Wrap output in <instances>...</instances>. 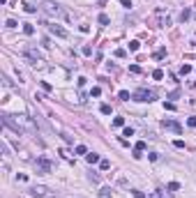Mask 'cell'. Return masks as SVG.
Segmentation results:
<instances>
[{
	"label": "cell",
	"instance_id": "1",
	"mask_svg": "<svg viewBox=\"0 0 196 198\" xmlns=\"http://www.w3.org/2000/svg\"><path fill=\"white\" fill-rule=\"evenodd\" d=\"M2 125L9 127V129L16 131V134H23V131H37L32 118H28V115H9V113H5V115H2Z\"/></svg>",
	"mask_w": 196,
	"mask_h": 198
},
{
	"label": "cell",
	"instance_id": "2",
	"mask_svg": "<svg viewBox=\"0 0 196 198\" xmlns=\"http://www.w3.org/2000/svg\"><path fill=\"white\" fill-rule=\"evenodd\" d=\"M132 99H134V101H148V104H150V101H155V99H157V94L152 92V90H148V88H139L134 94H132Z\"/></svg>",
	"mask_w": 196,
	"mask_h": 198
},
{
	"label": "cell",
	"instance_id": "3",
	"mask_svg": "<svg viewBox=\"0 0 196 198\" xmlns=\"http://www.w3.org/2000/svg\"><path fill=\"white\" fill-rule=\"evenodd\" d=\"M46 28H49V32H53V35H56V37H60V39H67V37H69V32L65 30V28L56 26V23H46Z\"/></svg>",
	"mask_w": 196,
	"mask_h": 198
},
{
	"label": "cell",
	"instance_id": "4",
	"mask_svg": "<svg viewBox=\"0 0 196 198\" xmlns=\"http://www.w3.org/2000/svg\"><path fill=\"white\" fill-rule=\"evenodd\" d=\"M35 168H37V173L46 175V173H51V161H49V159H37V161H35Z\"/></svg>",
	"mask_w": 196,
	"mask_h": 198
},
{
	"label": "cell",
	"instance_id": "5",
	"mask_svg": "<svg viewBox=\"0 0 196 198\" xmlns=\"http://www.w3.org/2000/svg\"><path fill=\"white\" fill-rule=\"evenodd\" d=\"M162 127L169 129V131H173V134H182V125H180V122H176V120H164V122H162Z\"/></svg>",
	"mask_w": 196,
	"mask_h": 198
},
{
	"label": "cell",
	"instance_id": "6",
	"mask_svg": "<svg viewBox=\"0 0 196 198\" xmlns=\"http://www.w3.org/2000/svg\"><path fill=\"white\" fill-rule=\"evenodd\" d=\"M30 193H32L35 198H58V196H51L46 187H32V189H30Z\"/></svg>",
	"mask_w": 196,
	"mask_h": 198
},
{
	"label": "cell",
	"instance_id": "7",
	"mask_svg": "<svg viewBox=\"0 0 196 198\" xmlns=\"http://www.w3.org/2000/svg\"><path fill=\"white\" fill-rule=\"evenodd\" d=\"M44 12H46L49 16H58L60 14V7H58L56 2H51V0H44Z\"/></svg>",
	"mask_w": 196,
	"mask_h": 198
},
{
	"label": "cell",
	"instance_id": "8",
	"mask_svg": "<svg viewBox=\"0 0 196 198\" xmlns=\"http://www.w3.org/2000/svg\"><path fill=\"white\" fill-rule=\"evenodd\" d=\"M23 53H26V58H30L32 62H39V60H42V53L37 51V48H32V46H26Z\"/></svg>",
	"mask_w": 196,
	"mask_h": 198
},
{
	"label": "cell",
	"instance_id": "9",
	"mask_svg": "<svg viewBox=\"0 0 196 198\" xmlns=\"http://www.w3.org/2000/svg\"><path fill=\"white\" fill-rule=\"evenodd\" d=\"M155 16H157V19H159V23H157V28H164V26H171V19H169V16L164 14V9H157V12H155Z\"/></svg>",
	"mask_w": 196,
	"mask_h": 198
},
{
	"label": "cell",
	"instance_id": "10",
	"mask_svg": "<svg viewBox=\"0 0 196 198\" xmlns=\"http://www.w3.org/2000/svg\"><path fill=\"white\" fill-rule=\"evenodd\" d=\"M85 159H88V164H90V166H93V164H99V161H102L97 152H88V154H85Z\"/></svg>",
	"mask_w": 196,
	"mask_h": 198
},
{
	"label": "cell",
	"instance_id": "11",
	"mask_svg": "<svg viewBox=\"0 0 196 198\" xmlns=\"http://www.w3.org/2000/svg\"><path fill=\"white\" fill-rule=\"evenodd\" d=\"M113 193H111V187H102L99 189V198H111Z\"/></svg>",
	"mask_w": 196,
	"mask_h": 198
},
{
	"label": "cell",
	"instance_id": "12",
	"mask_svg": "<svg viewBox=\"0 0 196 198\" xmlns=\"http://www.w3.org/2000/svg\"><path fill=\"white\" fill-rule=\"evenodd\" d=\"M23 32L26 35H35V26L32 23H23Z\"/></svg>",
	"mask_w": 196,
	"mask_h": 198
},
{
	"label": "cell",
	"instance_id": "13",
	"mask_svg": "<svg viewBox=\"0 0 196 198\" xmlns=\"http://www.w3.org/2000/svg\"><path fill=\"white\" fill-rule=\"evenodd\" d=\"M189 16H191V9H187V7H185V9H182V12H180V21H182V23H185V21H187V19H189Z\"/></svg>",
	"mask_w": 196,
	"mask_h": 198
},
{
	"label": "cell",
	"instance_id": "14",
	"mask_svg": "<svg viewBox=\"0 0 196 198\" xmlns=\"http://www.w3.org/2000/svg\"><path fill=\"white\" fill-rule=\"evenodd\" d=\"M118 97L122 99V101H129V99H132V94H129L127 90H120V92H118Z\"/></svg>",
	"mask_w": 196,
	"mask_h": 198
},
{
	"label": "cell",
	"instance_id": "15",
	"mask_svg": "<svg viewBox=\"0 0 196 198\" xmlns=\"http://www.w3.org/2000/svg\"><path fill=\"white\" fill-rule=\"evenodd\" d=\"M164 55H166V48H164V46H162V48H157V51H155V60H162Z\"/></svg>",
	"mask_w": 196,
	"mask_h": 198
},
{
	"label": "cell",
	"instance_id": "16",
	"mask_svg": "<svg viewBox=\"0 0 196 198\" xmlns=\"http://www.w3.org/2000/svg\"><path fill=\"white\" fill-rule=\"evenodd\" d=\"M97 21L102 23V26H108V23H111V21H108V16H106V14H99V16H97Z\"/></svg>",
	"mask_w": 196,
	"mask_h": 198
},
{
	"label": "cell",
	"instance_id": "17",
	"mask_svg": "<svg viewBox=\"0 0 196 198\" xmlns=\"http://www.w3.org/2000/svg\"><path fill=\"white\" fill-rule=\"evenodd\" d=\"M152 78H155V81H162V78H164V72H162V69H155V72H152Z\"/></svg>",
	"mask_w": 196,
	"mask_h": 198
},
{
	"label": "cell",
	"instance_id": "18",
	"mask_svg": "<svg viewBox=\"0 0 196 198\" xmlns=\"http://www.w3.org/2000/svg\"><path fill=\"white\" fill-rule=\"evenodd\" d=\"M99 168H102V171H108V168H111V161H106V159H102V161H99Z\"/></svg>",
	"mask_w": 196,
	"mask_h": 198
},
{
	"label": "cell",
	"instance_id": "19",
	"mask_svg": "<svg viewBox=\"0 0 196 198\" xmlns=\"http://www.w3.org/2000/svg\"><path fill=\"white\" fill-rule=\"evenodd\" d=\"M189 72H191V65H182V67H180V74H182V76H187Z\"/></svg>",
	"mask_w": 196,
	"mask_h": 198
},
{
	"label": "cell",
	"instance_id": "20",
	"mask_svg": "<svg viewBox=\"0 0 196 198\" xmlns=\"http://www.w3.org/2000/svg\"><path fill=\"white\" fill-rule=\"evenodd\" d=\"M76 154H88V147L85 145H76Z\"/></svg>",
	"mask_w": 196,
	"mask_h": 198
},
{
	"label": "cell",
	"instance_id": "21",
	"mask_svg": "<svg viewBox=\"0 0 196 198\" xmlns=\"http://www.w3.org/2000/svg\"><path fill=\"white\" fill-rule=\"evenodd\" d=\"M23 9H26L28 14H35V12H37V7H35V5H23Z\"/></svg>",
	"mask_w": 196,
	"mask_h": 198
},
{
	"label": "cell",
	"instance_id": "22",
	"mask_svg": "<svg viewBox=\"0 0 196 198\" xmlns=\"http://www.w3.org/2000/svg\"><path fill=\"white\" fill-rule=\"evenodd\" d=\"M99 111H102L104 115H111V106H108V104H102V108H99Z\"/></svg>",
	"mask_w": 196,
	"mask_h": 198
},
{
	"label": "cell",
	"instance_id": "23",
	"mask_svg": "<svg viewBox=\"0 0 196 198\" xmlns=\"http://www.w3.org/2000/svg\"><path fill=\"white\" fill-rule=\"evenodd\" d=\"M139 46H141V44L136 42V39H134V42H129V51H139Z\"/></svg>",
	"mask_w": 196,
	"mask_h": 198
},
{
	"label": "cell",
	"instance_id": "24",
	"mask_svg": "<svg viewBox=\"0 0 196 198\" xmlns=\"http://www.w3.org/2000/svg\"><path fill=\"white\" fill-rule=\"evenodd\" d=\"M127 55V51H125V48H115V58H125Z\"/></svg>",
	"mask_w": 196,
	"mask_h": 198
},
{
	"label": "cell",
	"instance_id": "25",
	"mask_svg": "<svg viewBox=\"0 0 196 198\" xmlns=\"http://www.w3.org/2000/svg\"><path fill=\"white\" fill-rule=\"evenodd\" d=\"M125 125V118H115L113 120V127H122Z\"/></svg>",
	"mask_w": 196,
	"mask_h": 198
},
{
	"label": "cell",
	"instance_id": "26",
	"mask_svg": "<svg viewBox=\"0 0 196 198\" xmlns=\"http://www.w3.org/2000/svg\"><path fill=\"white\" fill-rule=\"evenodd\" d=\"M134 150H141V152H143V150H145V141H139V143L134 145Z\"/></svg>",
	"mask_w": 196,
	"mask_h": 198
},
{
	"label": "cell",
	"instance_id": "27",
	"mask_svg": "<svg viewBox=\"0 0 196 198\" xmlns=\"http://www.w3.org/2000/svg\"><path fill=\"white\" fill-rule=\"evenodd\" d=\"M178 189H180V184H178V182H171L169 184V191H178Z\"/></svg>",
	"mask_w": 196,
	"mask_h": 198
},
{
	"label": "cell",
	"instance_id": "28",
	"mask_svg": "<svg viewBox=\"0 0 196 198\" xmlns=\"http://www.w3.org/2000/svg\"><path fill=\"white\" fill-rule=\"evenodd\" d=\"M129 72H132V74H141V67H139V65H132V67H129Z\"/></svg>",
	"mask_w": 196,
	"mask_h": 198
},
{
	"label": "cell",
	"instance_id": "29",
	"mask_svg": "<svg viewBox=\"0 0 196 198\" xmlns=\"http://www.w3.org/2000/svg\"><path fill=\"white\" fill-rule=\"evenodd\" d=\"M90 94H93V97H99V94H102V88H93V90H90Z\"/></svg>",
	"mask_w": 196,
	"mask_h": 198
},
{
	"label": "cell",
	"instance_id": "30",
	"mask_svg": "<svg viewBox=\"0 0 196 198\" xmlns=\"http://www.w3.org/2000/svg\"><path fill=\"white\" fill-rule=\"evenodd\" d=\"M132 193H134V198H145V193H143V191H139V189H134Z\"/></svg>",
	"mask_w": 196,
	"mask_h": 198
},
{
	"label": "cell",
	"instance_id": "31",
	"mask_svg": "<svg viewBox=\"0 0 196 198\" xmlns=\"http://www.w3.org/2000/svg\"><path fill=\"white\" fill-rule=\"evenodd\" d=\"M81 51H83V55H93V48H90V46H83Z\"/></svg>",
	"mask_w": 196,
	"mask_h": 198
},
{
	"label": "cell",
	"instance_id": "32",
	"mask_svg": "<svg viewBox=\"0 0 196 198\" xmlns=\"http://www.w3.org/2000/svg\"><path fill=\"white\" fill-rule=\"evenodd\" d=\"M178 97H180V90H173V92L169 94V99H178Z\"/></svg>",
	"mask_w": 196,
	"mask_h": 198
},
{
	"label": "cell",
	"instance_id": "33",
	"mask_svg": "<svg viewBox=\"0 0 196 198\" xmlns=\"http://www.w3.org/2000/svg\"><path fill=\"white\" fill-rule=\"evenodd\" d=\"M16 26H19V23H16L14 19H7V28H16Z\"/></svg>",
	"mask_w": 196,
	"mask_h": 198
},
{
	"label": "cell",
	"instance_id": "34",
	"mask_svg": "<svg viewBox=\"0 0 196 198\" xmlns=\"http://www.w3.org/2000/svg\"><path fill=\"white\" fill-rule=\"evenodd\" d=\"M122 136H134V129H132V127H127V129L122 131Z\"/></svg>",
	"mask_w": 196,
	"mask_h": 198
},
{
	"label": "cell",
	"instance_id": "35",
	"mask_svg": "<svg viewBox=\"0 0 196 198\" xmlns=\"http://www.w3.org/2000/svg\"><path fill=\"white\" fill-rule=\"evenodd\" d=\"M164 108H166V111H176V104H171V101L166 104V101H164Z\"/></svg>",
	"mask_w": 196,
	"mask_h": 198
},
{
	"label": "cell",
	"instance_id": "36",
	"mask_svg": "<svg viewBox=\"0 0 196 198\" xmlns=\"http://www.w3.org/2000/svg\"><path fill=\"white\" fill-rule=\"evenodd\" d=\"M42 88L46 90V92H51V83H46V81H42Z\"/></svg>",
	"mask_w": 196,
	"mask_h": 198
},
{
	"label": "cell",
	"instance_id": "37",
	"mask_svg": "<svg viewBox=\"0 0 196 198\" xmlns=\"http://www.w3.org/2000/svg\"><path fill=\"white\" fill-rule=\"evenodd\" d=\"M148 198H162V191H152V193H150Z\"/></svg>",
	"mask_w": 196,
	"mask_h": 198
},
{
	"label": "cell",
	"instance_id": "38",
	"mask_svg": "<svg viewBox=\"0 0 196 198\" xmlns=\"http://www.w3.org/2000/svg\"><path fill=\"white\" fill-rule=\"evenodd\" d=\"M187 125H189V127H196V118H189V120H187Z\"/></svg>",
	"mask_w": 196,
	"mask_h": 198
},
{
	"label": "cell",
	"instance_id": "39",
	"mask_svg": "<svg viewBox=\"0 0 196 198\" xmlns=\"http://www.w3.org/2000/svg\"><path fill=\"white\" fill-rule=\"evenodd\" d=\"M122 7H127V9H129V7H132V0H122Z\"/></svg>",
	"mask_w": 196,
	"mask_h": 198
},
{
	"label": "cell",
	"instance_id": "40",
	"mask_svg": "<svg viewBox=\"0 0 196 198\" xmlns=\"http://www.w3.org/2000/svg\"><path fill=\"white\" fill-rule=\"evenodd\" d=\"M191 46H194V48H196V39H194V42H191Z\"/></svg>",
	"mask_w": 196,
	"mask_h": 198
}]
</instances>
